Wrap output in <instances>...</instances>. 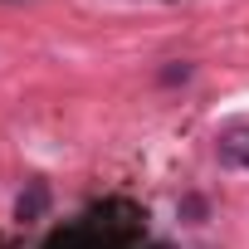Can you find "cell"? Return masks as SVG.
<instances>
[{
    "mask_svg": "<svg viewBox=\"0 0 249 249\" xmlns=\"http://www.w3.org/2000/svg\"><path fill=\"white\" fill-rule=\"evenodd\" d=\"M220 157L234 161V166H249V127H230L220 137Z\"/></svg>",
    "mask_w": 249,
    "mask_h": 249,
    "instance_id": "1",
    "label": "cell"
},
{
    "mask_svg": "<svg viewBox=\"0 0 249 249\" xmlns=\"http://www.w3.org/2000/svg\"><path fill=\"white\" fill-rule=\"evenodd\" d=\"M191 73H196L191 64H171V69H161V83H186Z\"/></svg>",
    "mask_w": 249,
    "mask_h": 249,
    "instance_id": "2",
    "label": "cell"
},
{
    "mask_svg": "<svg viewBox=\"0 0 249 249\" xmlns=\"http://www.w3.org/2000/svg\"><path fill=\"white\" fill-rule=\"evenodd\" d=\"M39 205H44V186H35V191H30V200H20V220H25V215H35Z\"/></svg>",
    "mask_w": 249,
    "mask_h": 249,
    "instance_id": "3",
    "label": "cell"
}]
</instances>
